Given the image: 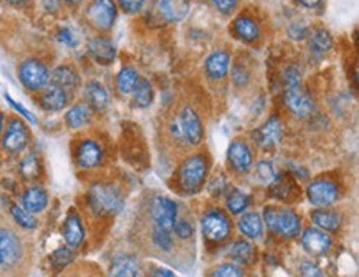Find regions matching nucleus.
I'll list each match as a JSON object with an SVG mask.
<instances>
[{
  "mask_svg": "<svg viewBox=\"0 0 359 277\" xmlns=\"http://www.w3.org/2000/svg\"><path fill=\"white\" fill-rule=\"evenodd\" d=\"M50 81L51 84L58 85L60 88L65 90V92L72 93L81 85V77L73 65L63 63V65H58V67H55L53 70H51Z\"/></svg>",
  "mask_w": 359,
  "mask_h": 277,
  "instance_id": "24",
  "label": "nucleus"
},
{
  "mask_svg": "<svg viewBox=\"0 0 359 277\" xmlns=\"http://www.w3.org/2000/svg\"><path fill=\"white\" fill-rule=\"evenodd\" d=\"M93 110L86 103H76L65 113V123L68 128L78 129L92 123Z\"/></svg>",
  "mask_w": 359,
  "mask_h": 277,
  "instance_id": "28",
  "label": "nucleus"
},
{
  "mask_svg": "<svg viewBox=\"0 0 359 277\" xmlns=\"http://www.w3.org/2000/svg\"><path fill=\"white\" fill-rule=\"evenodd\" d=\"M242 269L235 264H220L210 272V277H242Z\"/></svg>",
  "mask_w": 359,
  "mask_h": 277,
  "instance_id": "46",
  "label": "nucleus"
},
{
  "mask_svg": "<svg viewBox=\"0 0 359 277\" xmlns=\"http://www.w3.org/2000/svg\"><path fill=\"white\" fill-rule=\"evenodd\" d=\"M209 157L204 153L190 155L179 168V184L185 193L194 194L202 188L209 175Z\"/></svg>",
  "mask_w": 359,
  "mask_h": 277,
  "instance_id": "1",
  "label": "nucleus"
},
{
  "mask_svg": "<svg viewBox=\"0 0 359 277\" xmlns=\"http://www.w3.org/2000/svg\"><path fill=\"white\" fill-rule=\"evenodd\" d=\"M17 77H19L22 86L28 92H40L51 80V70L43 60L37 57L24 58L17 67Z\"/></svg>",
  "mask_w": 359,
  "mask_h": 277,
  "instance_id": "3",
  "label": "nucleus"
},
{
  "mask_svg": "<svg viewBox=\"0 0 359 277\" xmlns=\"http://www.w3.org/2000/svg\"><path fill=\"white\" fill-rule=\"evenodd\" d=\"M68 102H70V93L65 92L58 85L50 84L45 88L40 90V97H38V103L45 111H62L67 108Z\"/></svg>",
  "mask_w": 359,
  "mask_h": 277,
  "instance_id": "21",
  "label": "nucleus"
},
{
  "mask_svg": "<svg viewBox=\"0 0 359 277\" xmlns=\"http://www.w3.org/2000/svg\"><path fill=\"white\" fill-rule=\"evenodd\" d=\"M210 7L214 8L215 12L224 17H231L237 14L240 7V0H209Z\"/></svg>",
  "mask_w": 359,
  "mask_h": 277,
  "instance_id": "40",
  "label": "nucleus"
},
{
  "mask_svg": "<svg viewBox=\"0 0 359 277\" xmlns=\"http://www.w3.org/2000/svg\"><path fill=\"white\" fill-rule=\"evenodd\" d=\"M90 206L97 214H116L123 209V193L113 184L97 183L90 189Z\"/></svg>",
  "mask_w": 359,
  "mask_h": 277,
  "instance_id": "4",
  "label": "nucleus"
},
{
  "mask_svg": "<svg viewBox=\"0 0 359 277\" xmlns=\"http://www.w3.org/2000/svg\"><path fill=\"white\" fill-rule=\"evenodd\" d=\"M63 237L70 249H76L83 244L85 229L78 214H70L63 224Z\"/></svg>",
  "mask_w": 359,
  "mask_h": 277,
  "instance_id": "25",
  "label": "nucleus"
},
{
  "mask_svg": "<svg viewBox=\"0 0 359 277\" xmlns=\"http://www.w3.org/2000/svg\"><path fill=\"white\" fill-rule=\"evenodd\" d=\"M177 125H179L181 135L184 140L192 146H199L204 140V127H202L201 115L192 105H184L181 108L179 116H177Z\"/></svg>",
  "mask_w": 359,
  "mask_h": 277,
  "instance_id": "8",
  "label": "nucleus"
},
{
  "mask_svg": "<svg viewBox=\"0 0 359 277\" xmlns=\"http://www.w3.org/2000/svg\"><path fill=\"white\" fill-rule=\"evenodd\" d=\"M310 30L311 27L308 24H305V22H293V24L288 25L287 37L293 42H305L310 35Z\"/></svg>",
  "mask_w": 359,
  "mask_h": 277,
  "instance_id": "39",
  "label": "nucleus"
},
{
  "mask_svg": "<svg viewBox=\"0 0 359 277\" xmlns=\"http://www.w3.org/2000/svg\"><path fill=\"white\" fill-rule=\"evenodd\" d=\"M140 276V262L131 254H119L115 258L110 267V277H137Z\"/></svg>",
  "mask_w": 359,
  "mask_h": 277,
  "instance_id": "26",
  "label": "nucleus"
},
{
  "mask_svg": "<svg viewBox=\"0 0 359 277\" xmlns=\"http://www.w3.org/2000/svg\"><path fill=\"white\" fill-rule=\"evenodd\" d=\"M228 77H231L232 85L235 86L237 90H244L250 84H252L253 72H252V68H250L245 62L235 60V62H232V65H231V72H228Z\"/></svg>",
  "mask_w": 359,
  "mask_h": 277,
  "instance_id": "32",
  "label": "nucleus"
},
{
  "mask_svg": "<svg viewBox=\"0 0 359 277\" xmlns=\"http://www.w3.org/2000/svg\"><path fill=\"white\" fill-rule=\"evenodd\" d=\"M227 159L237 173H249L253 164V151L245 140L237 138L228 146Z\"/></svg>",
  "mask_w": 359,
  "mask_h": 277,
  "instance_id": "17",
  "label": "nucleus"
},
{
  "mask_svg": "<svg viewBox=\"0 0 359 277\" xmlns=\"http://www.w3.org/2000/svg\"><path fill=\"white\" fill-rule=\"evenodd\" d=\"M63 2L68 3V6H70V7H80L81 3L85 2V0H63Z\"/></svg>",
  "mask_w": 359,
  "mask_h": 277,
  "instance_id": "53",
  "label": "nucleus"
},
{
  "mask_svg": "<svg viewBox=\"0 0 359 277\" xmlns=\"http://www.w3.org/2000/svg\"><path fill=\"white\" fill-rule=\"evenodd\" d=\"M283 105L287 110L297 118H308L317 108L313 95L305 86H292V88H283Z\"/></svg>",
  "mask_w": 359,
  "mask_h": 277,
  "instance_id": "7",
  "label": "nucleus"
},
{
  "mask_svg": "<svg viewBox=\"0 0 359 277\" xmlns=\"http://www.w3.org/2000/svg\"><path fill=\"white\" fill-rule=\"evenodd\" d=\"M301 276L303 277H323V272L315 262L305 261L301 264Z\"/></svg>",
  "mask_w": 359,
  "mask_h": 277,
  "instance_id": "49",
  "label": "nucleus"
},
{
  "mask_svg": "<svg viewBox=\"0 0 359 277\" xmlns=\"http://www.w3.org/2000/svg\"><path fill=\"white\" fill-rule=\"evenodd\" d=\"M133 102L137 108H148L154 102V86L149 79H140L136 88L133 90Z\"/></svg>",
  "mask_w": 359,
  "mask_h": 277,
  "instance_id": "33",
  "label": "nucleus"
},
{
  "mask_svg": "<svg viewBox=\"0 0 359 277\" xmlns=\"http://www.w3.org/2000/svg\"><path fill=\"white\" fill-rule=\"evenodd\" d=\"M10 214L20 228H24V229H35L37 228V219L33 218V214L28 213L24 206L12 205Z\"/></svg>",
  "mask_w": 359,
  "mask_h": 277,
  "instance_id": "36",
  "label": "nucleus"
},
{
  "mask_svg": "<svg viewBox=\"0 0 359 277\" xmlns=\"http://www.w3.org/2000/svg\"><path fill=\"white\" fill-rule=\"evenodd\" d=\"M293 2L301 8H306V10H319L324 7L326 0H293Z\"/></svg>",
  "mask_w": 359,
  "mask_h": 277,
  "instance_id": "50",
  "label": "nucleus"
},
{
  "mask_svg": "<svg viewBox=\"0 0 359 277\" xmlns=\"http://www.w3.org/2000/svg\"><path fill=\"white\" fill-rule=\"evenodd\" d=\"M232 224L228 216L220 209L207 211L202 218V232L207 239L214 242H222L231 236Z\"/></svg>",
  "mask_w": 359,
  "mask_h": 277,
  "instance_id": "10",
  "label": "nucleus"
},
{
  "mask_svg": "<svg viewBox=\"0 0 359 277\" xmlns=\"http://www.w3.org/2000/svg\"><path fill=\"white\" fill-rule=\"evenodd\" d=\"M306 45H308L310 54L313 57L323 58L335 49V38H333L330 30L324 29L323 25H318V27H311L310 35L306 38Z\"/></svg>",
  "mask_w": 359,
  "mask_h": 277,
  "instance_id": "18",
  "label": "nucleus"
},
{
  "mask_svg": "<svg viewBox=\"0 0 359 277\" xmlns=\"http://www.w3.org/2000/svg\"><path fill=\"white\" fill-rule=\"evenodd\" d=\"M3 97H6V100H7V103H8V105H10L12 108H14V110H15V111H19V113H20L22 116H24V118H25V120H28V123H32V125H35V123H37L35 116H33L32 113H30V111H28V110H27V108H25L24 105H20V103H17V102H15V100H14V98H12V97H10V95H8V93H6V95H3Z\"/></svg>",
  "mask_w": 359,
  "mask_h": 277,
  "instance_id": "47",
  "label": "nucleus"
},
{
  "mask_svg": "<svg viewBox=\"0 0 359 277\" xmlns=\"http://www.w3.org/2000/svg\"><path fill=\"white\" fill-rule=\"evenodd\" d=\"M76 164L81 170H93L101 164L103 161V148L98 141L94 140H83L78 145L76 153Z\"/></svg>",
  "mask_w": 359,
  "mask_h": 277,
  "instance_id": "20",
  "label": "nucleus"
},
{
  "mask_svg": "<svg viewBox=\"0 0 359 277\" xmlns=\"http://www.w3.org/2000/svg\"><path fill=\"white\" fill-rule=\"evenodd\" d=\"M73 259H75V254H73V249L70 248H58L53 254L50 256V262L55 269H63L65 266H68Z\"/></svg>",
  "mask_w": 359,
  "mask_h": 277,
  "instance_id": "42",
  "label": "nucleus"
},
{
  "mask_svg": "<svg viewBox=\"0 0 359 277\" xmlns=\"http://www.w3.org/2000/svg\"><path fill=\"white\" fill-rule=\"evenodd\" d=\"M301 246L311 256H323L331 249V239L322 229L308 228L301 235Z\"/></svg>",
  "mask_w": 359,
  "mask_h": 277,
  "instance_id": "22",
  "label": "nucleus"
},
{
  "mask_svg": "<svg viewBox=\"0 0 359 277\" xmlns=\"http://www.w3.org/2000/svg\"><path fill=\"white\" fill-rule=\"evenodd\" d=\"M263 221L270 231L285 239H292L298 236L301 229V219L295 211L283 206H267L263 209Z\"/></svg>",
  "mask_w": 359,
  "mask_h": 277,
  "instance_id": "2",
  "label": "nucleus"
},
{
  "mask_svg": "<svg viewBox=\"0 0 359 277\" xmlns=\"http://www.w3.org/2000/svg\"><path fill=\"white\" fill-rule=\"evenodd\" d=\"M151 216L154 219V228L172 232V228H174V223L177 221L176 203L164 196L154 198L153 206H151Z\"/></svg>",
  "mask_w": 359,
  "mask_h": 277,
  "instance_id": "15",
  "label": "nucleus"
},
{
  "mask_svg": "<svg viewBox=\"0 0 359 277\" xmlns=\"http://www.w3.org/2000/svg\"><path fill=\"white\" fill-rule=\"evenodd\" d=\"M85 19L98 32H110L118 19V6L115 0H90L85 8Z\"/></svg>",
  "mask_w": 359,
  "mask_h": 277,
  "instance_id": "5",
  "label": "nucleus"
},
{
  "mask_svg": "<svg viewBox=\"0 0 359 277\" xmlns=\"http://www.w3.org/2000/svg\"><path fill=\"white\" fill-rule=\"evenodd\" d=\"M303 80L301 68L297 63H288L282 70L283 88H292V86H300Z\"/></svg>",
  "mask_w": 359,
  "mask_h": 277,
  "instance_id": "38",
  "label": "nucleus"
},
{
  "mask_svg": "<svg viewBox=\"0 0 359 277\" xmlns=\"http://www.w3.org/2000/svg\"><path fill=\"white\" fill-rule=\"evenodd\" d=\"M85 103L92 108L93 111H105L108 105H110V93H108L106 86L98 80H92L85 85L83 88Z\"/></svg>",
  "mask_w": 359,
  "mask_h": 277,
  "instance_id": "23",
  "label": "nucleus"
},
{
  "mask_svg": "<svg viewBox=\"0 0 359 277\" xmlns=\"http://www.w3.org/2000/svg\"><path fill=\"white\" fill-rule=\"evenodd\" d=\"M2 128H3V115L0 113V133H2Z\"/></svg>",
  "mask_w": 359,
  "mask_h": 277,
  "instance_id": "54",
  "label": "nucleus"
},
{
  "mask_svg": "<svg viewBox=\"0 0 359 277\" xmlns=\"http://www.w3.org/2000/svg\"><path fill=\"white\" fill-rule=\"evenodd\" d=\"M249 203H250V199L247 194L233 189V191L227 196L226 205H227V209L231 211L232 214H240V213H244L247 207H249Z\"/></svg>",
  "mask_w": 359,
  "mask_h": 277,
  "instance_id": "37",
  "label": "nucleus"
},
{
  "mask_svg": "<svg viewBox=\"0 0 359 277\" xmlns=\"http://www.w3.org/2000/svg\"><path fill=\"white\" fill-rule=\"evenodd\" d=\"M233 62L231 50L214 49L210 54L206 55L204 58V73L210 81H224L228 79V72H231V65Z\"/></svg>",
  "mask_w": 359,
  "mask_h": 277,
  "instance_id": "9",
  "label": "nucleus"
},
{
  "mask_svg": "<svg viewBox=\"0 0 359 277\" xmlns=\"http://www.w3.org/2000/svg\"><path fill=\"white\" fill-rule=\"evenodd\" d=\"M22 254L20 237L12 229L0 228V267H14L20 262Z\"/></svg>",
  "mask_w": 359,
  "mask_h": 277,
  "instance_id": "13",
  "label": "nucleus"
},
{
  "mask_svg": "<svg viewBox=\"0 0 359 277\" xmlns=\"http://www.w3.org/2000/svg\"><path fill=\"white\" fill-rule=\"evenodd\" d=\"M231 35L244 45H257L263 38L262 22L249 12H240L231 22Z\"/></svg>",
  "mask_w": 359,
  "mask_h": 277,
  "instance_id": "6",
  "label": "nucleus"
},
{
  "mask_svg": "<svg viewBox=\"0 0 359 277\" xmlns=\"http://www.w3.org/2000/svg\"><path fill=\"white\" fill-rule=\"evenodd\" d=\"M306 196L310 203L317 207H328L335 205L340 198V188L331 180H315L306 188Z\"/></svg>",
  "mask_w": 359,
  "mask_h": 277,
  "instance_id": "11",
  "label": "nucleus"
},
{
  "mask_svg": "<svg viewBox=\"0 0 359 277\" xmlns=\"http://www.w3.org/2000/svg\"><path fill=\"white\" fill-rule=\"evenodd\" d=\"M255 175H257V178L260 180L263 184H272L276 178L274 164L267 161V159H262V161L257 163V166H255Z\"/></svg>",
  "mask_w": 359,
  "mask_h": 277,
  "instance_id": "41",
  "label": "nucleus"
},
{
  "mask_svg": "<svg viewBox=\"0 0 359 277\" xmlns=\"http://www.w3.org/2000/svg\"><path fill=\"white\" fill-rule=\"evenodd\" d=\"M115 2L116 6H118V8H121V10L124 12V14L136 15L140 14L142 8H144L146 0H115Z\"/></svg>",
  "mask_w": 359,
  "mask_h": 277,
  "instance_id": "45",
  "label": "nucleus"
},
{
  "mask_svg": "<svg viewBox=\"0 0 359 277\" xmlns=\"http://www.w3.org/2000/svg\"><path fill=\"white\" fill-rule=\"evenodd\" d=\"M283 136V125L278 116H270L260 128L255 129L253 141L260 146L262 150H270L282 141Z\"/></svg>",
  "mask_w": 359,
  "mask_h": 277,
  "instance_id": "16",
  "label": "nucleus"
},
{
  "mask_svg": "<svg viewBox=\"0 0 359 277\" xmlns=\"http://www.w3.org/2000/svg\"><path fill=\"white\" fill-rule=\"evenodd\" d=\"M24 207L28 213H40L49 205V194L45 189L38 188V186H32L24 193Z\"/></svg>",
  "mask_w": 359,
  "mask_h": 277,
  "instance_id": "31",
  "label": "nucleus"
},
{
  "mask_svg": "<svg viewBox=\"0 0 359 277\" xmlns=\"http://www.w3.org/2000/svg\"><path fill=\"white\" fill-rule=\"evenodd\" d=\"M231 256L233 261H237L240 264H250V262H253V259H255V249L250 242L239 241V242H235V246L232 248Z\"/></svg>",
  "mask_w": 359,
  "mask_h": 277,
  "instance_id": "34",
  "label": "nucleus"
},
{
  "mask_svg": "<svg viewBox=\"0 0 359 277\" xmlns=\"http://www.w3.org/2000/svg\"><path fill=\"white\" fill-rule=\"evenodd\" d=\"M140 79H141V73L136 67H133V65H124V67L116 73V79H115L116 90H118L121 95H131L133 90L136 88Z\"/></svg>",
  "mask_w": 359,
  "mask_h": 277,
  "instance_id": "29",
  "label": "nucleus"
},
{
  "mask_svg": "<svg viewBox=\"0 0 359 277\" xmlns=\"http://www.w3.org/2000/svg\"><path fill=\"white\" fill-rule=\"evenodd\" d=\"M172 231H176V235L181 237V239H189V237H192V232L194 229L187 221L184 219H179L174 223V228H172Z\"/></svg>",
  "mask_w": 359,
  "mask_h": 277,
  "instance_id": "48",
  "label": "nucleus"
},
{
  "mask_svg": "<svg viewBox=\"0 0 359 277\" xmlns=\"http://www.w3.org/2000/svg\"><path fill=\"white\" fill-rule=\"evenodd\" d=\"M20 173L27 181H33L40 175V161L35 153H28L20 164Z\"/></svg>",
  "mask_w": 359,
  "mask_h": 277,
  "instance_id": "35",
  "label": "nucleus"
},
{
  "mask_svg": "<svg viewBox=\"0 0 359 277\" xmlns=\"http://www.w3.org/2000/svg\"><path fill=\"white\" fill-rule=\"evenodd\" d=\"M156 12L166 24H177L189 15L190 0H156Z\"/></svg>",
  "mask_w": 359,
  "mask_h": 277,
  "instance_id": "19",
  "label": "nucleus"
},
{
  "mask_svg": "<svg viewBox=\"0 0 359 277\" xmlns=\"http://www.w3.org/2000/svg\"><path fill=\"white\" fill-rule=\"evenodd\" d=\"M153 242L162 251H171L172 246H174V242H172V237H171V232L164 231V229H159V228H154Z\"/></svg>",
  "mask_w": 359,
  "mask_h": 277,
  "instance_id": "43",
  "label": "nucleus"
},
{
  "mask_svg": "<svg viewBox=\"0 0 359 277\" xmlns=\"http://www.w3.org/2000/svg\"><path fill=\"white\" fill-rule=\"evenodd\" d=\"M30 132L20 118H10L3 133L2 145L8 153H20L28 146Z\"/></svg>",
  "mask_w": 359,
  "mask_h": 277,
  "instance_id": "14",
  "label": "nucleus"
},
{
  "mask_svg": "<svg viewBox=\"0 0 359 277\" xmlns=\"http://www.w3.org/2000/svg\"><path fill=\"white\" fill-rule=\"evenodd\" d=\"M240 232L249 239H260L263 236V219L258 213H245L239 219Z\"/></svg>",
  "mask_w": 359,
  "mask_h": 277,
  "instance_id": "30",
  "label": "nucleus"
},
{
  "mask_svg": "<svg viewBox=\"0 0 359 277\" xmlns=\"http://www.w3.org/2000/svg\"><path fill=\"white\" fill-rule=\"evenodd\" d=\"M153 277H176L174 272L169 271V269H164V267H161V269H158L153 274Z\"/></svg>",
  "mask_w": 359,
  "mask_h": 277,
  "instance_id": "51",
  "label": "nucleus"
},
{
  "mask_svg": "<svg viewBox=\"0 0 359 277\" xmlns=\"http://www.w3.org/2000/svg\"><path fill=\"white\" fill-rule=\"evenodd\" d=\"M310 218L319 229H322V231H328V232L338 231L341 224H343L341 214L336 213V211L326 209V207H318V209L311 211Z\"/></svg>",
  "mask_w": 359,
  "mask_h": 277,
  "instance_id": "27",
  "label": "nucleus"
},
{
  "mask_svg": "<svg viewBox=\"0 0 359 277\" xmlns=\"http://www.w3.org/2000/svg\"><path fill=\"white\" fill-rule=\"evenodd\" d=\"M86 54L94 63L108 67L116 60L118 50H116V45L111 40V37L105 35V33H98V35H93L86 42Z\"/></svg>",
  "mask_w": 359,
  "mask_h": 277,
  "instance_id": "12",
  "label": "nucleus"
},
{
  "mask_svg": "<svg viewBox=\"0 0 359 277\" xmlns=\"http://www.w3.org/2000/svg\"><path fill=\"white\" fill-rule=\"evenodd\" d=\"M6 2L12 7H25L28 3V0H6Z\"/></svg>",
  "mask_w": 359,
  "mask_h": 277,
  "instance_id": "52",
  "label": "nucleus"
},
{
  "mask_svg": "<svg viewBox=\"0 0 359 277\" xmlns=\"http://www.w3.org/2000/svg\"><path fill=\"white\" fill-rule=\"evenodd\" d=\"M57 40L62 43V45L68 47V49H75L78 47V35L75 33V30L70 29V27H62L57 30Z\"/></svg>",
  "mask_w": 359,
  "mask_h": 277,
  "instance_id": "44",
  "label": "nucleus"
}]
</instances>
